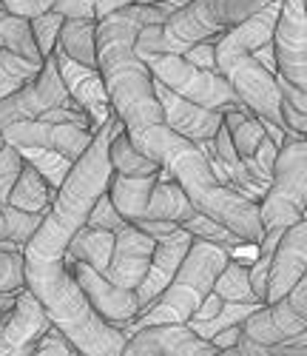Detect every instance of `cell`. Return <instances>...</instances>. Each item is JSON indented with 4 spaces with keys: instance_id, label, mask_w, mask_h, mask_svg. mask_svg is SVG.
Here are the masks:
<instances>
[{
    "instance_id": "obj_1",
    "label": "cell",
    "mask_w": 307,
    "mask_h": 356,
    "mask_svg": "<svg viewBox=\"0 0 307 356\" xmlns=\"http://www.w3.org/2000/svg\"><path fill=\"white\" fill-rule=\"evenodd\" d=\"M122 129V120L111 114V120L94 131V140L74 160L63 186L57 188L51 205L46 209L40 225L23 245V277L26 288L40 300L51 325L69 337L77 353L85 356H122L126 334L117 325L106 322L88 305L74 274L66 265V248L80 225H85L91 205L108 188L111 160L108 143L114 131Z\"/></svg>"
},
{
    "instance_id": "obj_2",
    "label": "cell",
    "mask_w": 307,
    "mask_h": 356,
    "mask_svg": "<svg viewBox=\"0 0 307 356\" xmlns=\"http://www.w3.org/2000/svg\"><path fill=\"white\" fill-rule=\"evenodd\" d=\"M188 0L131 3L97 20V69L114 114L134 137L148 126L163 123V108L154 95V74L137 54V35L145 23H165Z\"/></svg>"
},
{
    "instance_id": "obj_3",
    "label": "cell",
    "mask_w": 307,
    "mask_h": 356,
    "mask_svg": "<svg viewBox=\"0 0 307 356\" xmlns=\"http://www.w3.org/2000/svg\"><path fill=\"white\" fill-rule=\"evenodd\" d=\"M131 143L142 154L157 160L165 174L174 177L199 214L222 222L225 228H231L233 234H239L242 240H248L254 245L265 236L259 202L239 194L233 186H225L219 177L213 174L208 157L202 154V148L197 143L176 134L165 123L148 126L145 131L134 134Z\"/></svg>"
},
{
    "instance_id": "obj_4",
    "label": "cell",
    "mask_w": 307,
    "mask_h": 356,
    "mask_svg": "<svg viewBox=\"0 0 307 356\" xmlns=\"http://www.w3.org/2000/svg\"><path fill=\"white\" fill-rule=\"evenodd\" d=\"M228 259H231L228 248L208 243L202 236H194V243H191L188 254L182 257L171 282L163 288L160 296H154L145 308H140L137 319L131 325H126L122 334L131 337L137 328H145V325L188 322L194 316V311L202 305V300L213 291V282H217Z\"/></svg>"
},
{
    "instance_id": "obj_5",
    "label": "cell",
    "mask_w": 307,
    "mask_h": 356,
    "mask_svg": "<svg viewBox=\"0 0 307 356\" xmlns=\"http://www.w3.org/2000/svg\"><path fill=\"white\" fill-rule=\"evenodd\" d=\"M265 228H288L307 217V140L285 131V143L276 152L273 177L259 200Z\"/></svg>"
},
{
    "instance_id": "obj_6",
    "label": "cell",
    "mask_w": 307,
    "mask_h": 356,
    "mask_svg": "<svg viewBox=\"0 0 307 356\" xmlns=\"http://www.w3.org/2000/svg\"><path fill=\"white\" fill-rule=\"evenodd\" d=\"M217 72L231 83L248 111H254L259 120L282 126V95L276 86V74L256 60L254 51L231 40L225 32L217 40Z\"/></svg>"
},
{
    "instance_id": "obj_7",
    "label": "cell",
    "mask_w": 307,
    "mask_h": 356,
    "mask_svg": "<svg viewBox=\"0 0 307 356\" xmlns=\"http://www.w3.org/2000/svg\"><path fill=\"white\" fill-rule=\"evenodd\" d=\"M137 54L145 60L151 74L179 97L194 100L208 108H219V111L248 108L217 69H202L191 63L185 54H174V51H137Z\"/></svg>"
},
{
    "instance_id": "obj_8",
    "label": "cell",
    "mask_w": 307,
    "mask_h": 356,
    "mask_svg": "<svg viewBox=\"0 0 307 356\" xmlns=\"http://www.w3.org/2000/svg\"><path fill=\"white\" fill-rule=\"evenodd\" d=\"M273 3V0H188L182 9H176L165 23V35L182 43H197L217 38L228 32L231 26L251 17L262 6Z\"/></svg>"
},
{
    "instance_id": "obj_9",
    "label": "cell",
    "mask_w": 307,
    "mask_h": 356,
    "mask_svg": "<svg viewBox=\"0 0 307 356\" xmlns=\"http://www.w3.org/2000/svg\"><path fill=\"white\" fill-rule=\"evenodd\" d=\"M69 92L63 80H60V72H57V63L54 57L49 54L43 60V69L40 74L23 86L20 92L9 95L0 100V148L6 145V129L15 123V120H32V117H40L46 108H54V106H63L69 103Z\"/></svg>"
},
{
    "instance_id": "obj_10",
    "label": "cell",
    "mask_w": 307,
    "mask_h": 356,
    "mask_svg": "<svg viewBox=\"0 0 307 356\" xmlns=\"http://www.w3.org/2000/svg\"><path fill=\"white\" fill-rule=\"evenodd\" d=\"M69 271L74 274L80 291L85 293L88 305L94 308L106 322L117 325V328H126V325H131L140 314V296L134 288H122V285H114L103 271L91 268L88 262H69Z\"/></svg>"
},
{
    "instance_id": "obj_11",
    "label": "cell",
    "mask_w": 307,
    "mask_h": 356,
    "mask_svg": "<svg viewBox=\"0 0 307 356\" xmlns=\"http://www.w3.org/2000/svg\"><path fill=\"white\" fill-rule=\"evenodd\" d=\"M219 348L194 334L188 322H163L137 328L122 348V356H217Z\"/></svg>"
},
{
    "instance_id": "obj_12",
    "label": "cell",
    "mask_w": 307,
    "mask_h": 356,
    "mask_svg": "<svg viewBox=\"0 0 307 356\" xmlns=\"http://www.w3.org/2000/svg\"><path fill=\"white\" fill-rule=\"evenodd\" d=\"M94 140V129L80 126V123H54L43 120V117H32V120H15L6 129V143L15 148L32 145V148H49L69 157L72 163L85 152Z\"/></svg>"
},
{
    "instance_id": "obj_13",
    "label": "cell",
    "mask_w": 307,
    "mask_h": 356,
    "mask_svg": "<svg viewBox=\"0 0 307 356\" xmlns=\"http://www.w3.org/2000/svg\"><path fill=\"white\" fill-rule=\"evenodd\" d=\"M276 66L307 92V6L304 0H282V12L273 29Z\"/></svg>"
},
{
    "instance_id": "obj_14",
    "label": "cell",
    "mask_w": 307,
    "mask_h": 356,
    "mask_svg": "<svg viewBox=\"0 0 307 356\" xmlns=\"http://www.w3.org/2000/svg\"><path fill=\"white\" fill-rule=\"evenodd\" d=\"M51 57H54V63H57L60 80H63L69 97L85 111L91 129L97 131L100 126H106L111 120L114 108H111V100H108V92H106V83H103L100 69L83 66V63L72 60V57L63 49H60V46H54Z\"/></svg>"
},
{
    "instance_id": "obj_15",
    "label": "cell",
    "mask_w": 307,
    "mask_h": 356,
    "mask_svg": "<svg viewBox=\"0 0 307 356\" xmlns=\"http://www.w3.org/2000/svg\"><path fill=\"white\" fill-rule=\"evenodd\" d=\"M51 325L46 308L32 293V288H20L15 308L0 319V356H26L35 350V342Z\"/></svg>"
},
{
    "instance_id": "obj_16",
    "label": "cell",
    "mask_w": 307,
    "mask_h": 356,
    "mask_svg": "<svg viewBox=\"0 0 307 356\" xmlns=\"http://www.w3.org/2000/svg\"><path fill=\"white\" fill-rule=\"evenodd\" d=\"M154 95H157V100H160L163 123L168 129H174L182 137H188L191 143L217 137V131H219V126L225 120V111L208 108V106H199L194 100L179 97L176 92H171L168 86H163L157 77H154Z\"/></svg>"
},
{
    "instance_id": "obj_17",
    "label": "cell",
    "mask_w": 307,
    "mask_h": 356,
    "mask_svg": "<svg viewBox=\"0 0 307 356\" xmlns=\"http://www.w3.org/2000/svg\"><path fill=\"white\" fill-rule=\"evenodd\" d=\"M307 271V217L290 222L279 243H276L273 259H270V274H267V291L265 302H276L301 280Z\"/></svg>"
},
{
    "instance_id": "obj_18",
    "label": "cell",
    "mask_w": 307,
    "mask_h": 356,
    "mask_svg": "<svg viewBox=\"0 0 307 356\" xmlns=\"http://www.w3.org/2000/svg\"><path fill=\"white\" fill-rule=\"evenodd\" d=\"M154 243L157 240L134 222H126L122 228H117L114 231V251H111V259H108V268L103 274L114 285L137 291V285L142 282V277L148 271Z\"/></svg>"
},
{
    "instance_id": "obj_19",
    "label": "cell",
    "mask_w": 307,
    "mask_h": 356,
    "mask_svg": "<svg viewBox=\"0 0 307 356\" xmlns=\"http://www.w3.org/2000/svg\"><path fill=\"white\" fill-rule=\"evenodd\" d=\"M194 243V234L185 225H176L174 231H168L165 236H157L154 243V254L148 262V271L142 277V282L137 285V296H140V305L145 308L154 296H160L163 288L171 282V277L176 274L182 257L188 254Z\"/></svg>"
},
{
    "instance_id": "obj_20",
    "label": "cell",
    "mask_w": 307,
    "mask_h": 356,
    "mask_svg": "<svg viewBox=\"0 0 307 356\" xmlns=\"http://www.w3.org/2000/svg\"><path fill=\"white\" fill-rule=\"evenodd\" d=\"M242 337H248L265 348H273V345H282V342H290L293 337H299L304 328H307V319L299 316L288 296L276 302H265L259 308H254L248 316L242 319Z\"/></svg>"
},
{
    "instance_id": "obj_21",
    "label": "cell",
    "mask_w": 307,
    "mask_h": 356,
    "mask_svg": "<svg viewBox=\"0 0 307 356\" xmlns=\"http://www.w3.org/2000/svg\"><path fill=\"white\" fill-rule=\"evenodd\" d=\"M194 214H199V211L191 205V200L185 197V191L179 188V183L174 180L171 174L160 171L157 174V183H154V191L148 197L145 214L140 220H171V222L185 225Z\"/></svg>"
},
{
    "instance_id": "obj_22",
    "label": "cell",
    "mask_w": 307,
    "mask_h": 356,
    "mask_svg": "<svg viewBox=\"0 0 307 356\" xmlns=\"http://www.w3.org/2000/svg\"><path fill=\"white\" fill-rule=\"evenodd\" d=\"M157 174H117V171H111L108 194L117 205V211L128 222H134L145 214V205H148V197L154 191V183H157Z\"/></svg>"
},
{
    "instance_id": "obj_23",
    "label": "cell",
    "mask_w": 307,
    "mask_h": 356,
    "mask_svg": "<svg viewBox=\"0 0 307 356\" xmlns=\"http://www.w3.org/2000/svg\"><path fill=\"white\" fill-rule=\"evenodd\" d=\"M111 251H114V231H106V228L85 222V225L77 228V234L72 236V243L66 248V265L80 259V262H88L91 268L106 271Z\"/></svg>"
},
{
    "instance_id": "obj_24",
    "label": "cell",
    "mask_w": 307,
    "mask_h": 356,
    "mask_svg": "<svg viewBox=\"0 0 307 356\" xmlns=\"http://www.w3.org/2000/svg\"><path fill=\"white\" fill-rule=\"evenodd\" d=\"M57 46L72 60L97 69V17H66L60 26Z\"/></svg>"
},
{
    "instance_id": "obj_25",
    "label": "cell",
    "mask_w": 307,
    "mask_h": 356,
    "mask_svg": "<svg viewBox=\"0 0 307 356\" xmlns=\"http://www.w3.org/2000/svg\"><path fill=\"white\" fill-rule=\"evenodd\" d=\"M54 194H57V188H51L43 180V174L35 165L23 163L17 180L9 191V205H15L20 211H46L54 200Z\"/></svg>"
},
{
    "instance_id": "obj_26",
    "label": "cell",
    "mask_w": 307,
    "mask_h": 356,
    "mask_svg": "<svg viewBox=\"0 0 307 356\" xmlns=\"http://www.w3.org/2000/svg\"><path fill=\"white\" fill-rule=\"evenodd\" d=\"M248 268H251V259L231 254V259L225 262V268L219 271L217 282H213V291H217L225 302H254V305H262L256 291L251 288Z\"/></svg>"
},
{
    "instance_id": "obj_27",
    "label": "cell",
    "mask_w": 307,
    "mask_h": 356,
    "mask_svg": "<svg viewBox=\"0 0 307 356\" xmlns=\"http://www.w3.org/2000/svg\"><path fill=\"white\" fill-rule=\"evenodd\" d=\"M40 69H43V60L17 54L12 49H0V100L28 86L40 74Z\"/></svg>"
},
{
    "instance_id": "obj_28",
    "label": "cell",
    "mask_w": 307,
    "mask_h": 356,
    "mask_svg": "<svg viewBox=\"0 0 307 356\" xmlns=\"http://www.w3.org/2000/svg\"><path fill=\"white\" fill-rule=\"evenodd\" d=\"M12 15L38 17L46 12H60L63 17H94V0H0Z\"/></svg>"
},
{
    "instance_id": "obj_29",
    "label": "cell",
    "mask_w": 307,
    "mask_h": 356,
    "mask_svg": "<svg viewBox=\"0 0 307 356\" xmlns=\"http://www.w3.org/2000/svg\"><path fill=\"white\" fill-rule=\"evenodd\" d=\"M0 49H12L17 54H26V57H35V60H43V54L35 43V35H32V23L28 17H20V15H12L3 3H0Z\"/></svg>"
},
{
    "instance_id": "obj_30",
    "label": "cell",
    "mask_w": 307,
    "mask_h": 356,
    "mask_svg": "<svg viewBox=\"0 0 307 356\" xmlns=\"http://www.w3.org/2000/svg\"><path fill=\"white\" fill-rule=\"evenodd\" d=\"M225 126L231 131V140L236 145V154L239 160H248L254 152H256V145L262 143V137L267 134L262 120L248 111V108H239V111H225Z\"/></svg>"
},
{
    "instance_id": "obj_31",
    "label": "cell",
    "mask_w": 307,
    "mask_h": 356,
    "mask_svg": "<svg viewBox=\"0 0 307 356\" xmlns=\"http://www.w3.org/2000/svg\"><path fill=\"white\" fill-rule=\"evenodd\" d=\"M185 228H188L194 236H202V240H208V243H217V245L228 248V251H231V254H236V257H244V254L256 251V245H254V243L242 240L239 234H233L231 228H225L222 222L210 220V217H205V214H194V217L185 222Z\"/></svg>"
},
{
    "instance_id": "obj_32",
    "label": "cell",
    "mask_w": 307,
    "mask_h": 356,
    "mask_svg": "<svg viewBox=\"0 0 307 356\" xmlns=\"http://www.w3.org/2000/svg\"><path fill=\"white\" fill-rule=\"evenodd\" d=\"M17 152L23 154V160L28 165H35L40 174H43V180L51 186V188H60L66 180V174L72 171V160L63 157V154H57V152H49V148H32V145H23L17 148Z\"/></svg>"
},
{
    "instance_id": "obj_33",
    "label": "cell",
    "mask_w": 307,
    "mask_h": 356,
    "mask_svg": "<svg viewBox=\"0 0 307 356\" xmlns=\"http://www.w3.org/2000/svg\"><path fill=\"white\" fill-rule=\"evenodd\" d=\"M63 20H66V17L60 15V12H46V15H38V17L28 20V23H32V35H35V43H38V49H40V54H43V60L54 51Z\"/></svg>"
},
{
    "instance_id": "obj_34",
    "label": "cell",
    "mask_w": 307,
    "mask_h": 356,
    "mask_svg": "<svg viewBox=\"0 0 307 356\" xmlns=\"http://www.w3.org/2000/svg\"><path fill=\"white\" fill-rule=\"evenodd\" d=\"M85 222H88V225H97V228H106V231H117V228L126 225L128 220L117 211V205H114V200H111V194H108V188H106V191L97 197V202L91 205Z\"/></svg>"
},
{
    "instance_id": "obj_35",
    "label": "cell",
    "mask_w": 307,
    "mask_h": 356,
    "mask_svg": "<svg viewBox=\"0 0 307 356\" xmlns=\"http://www.w3.org/2000/svg\"><path fill=\"white\" fill-rule=\"evenodd\" d=\"M23 285H26V277H23V254L20 251L0 248V293L20 291Z\"/></svg>"
},
{
    "instance_id": "obj_36",
    "label": "cell",
    "mask_w": 307,
    "mask_h": 356,
    "mask_svg": "<svg viewBox=\"0 0 307 356\" xmlns=\"http://www.w3.org/2000/svg\"><path fill=\"white\" fill-rule=\"evenodd\" d=\"M23 163H26L23 154L12 143H6L3 148H0V202H9V191H12L15 180H17Z\"/></svg>"
},
{
    "instance_id": "obj_37",
    "label": "cell",
    "mask_w": 307,
    "mask_h": 356,
    "mask_svg": "<svg viewBox=\"0 0 307 356\" xmlns=\"http://www.w3.org/2000/svg\"><path fill=\"white\" fill-rule=\"evenodd\" d=\"M32 353H38V356H72V353H77V348L69 342V337L57 328V325H49V328L40 334V339L35 342V350Z\"/></svg>"
},
{
    "instance_id": "obj_38",
    "label": "cell",
    "mask_w": 307,
    "mask_h": 356,
    "mask_svg": "<svg viewBox=\"0 0 307 356\" xmlns=\"http://www.w3.org/2000/svg\"><path fill=\"white\" fill-rule=\"evenodd\" d=\"M217 40H219V35L217 38H208V40L191 43L188 51H185V57H188L191 63L202 66V69H217Z\"/></svg>"
},
{
    "instance_id": "obj_39",
    "label": "cell",
    "mask_w": 307,
    "mask_h": 356,
    "mask_svg": "<svg viewBox=\"0 0 307 356\" xmlns=\"http://www.w3.org/2000/svg\"><path fill=\"white\" fill-rule=\"evenodd\" d=\"M282 126H285V131L307 140V114L304 111H296L288 103H282Z\"/></svg>"
},
{
    "instance_id": "obj_40",
    "label": "cell",
    "mask_w": 307,
    "mask_h": 356,
    "mask_svg": "<svg viewBox=\"0 0 307 356\" xmlns=\"http://www.w3.org/2000/svg\"><path fill=\"white\" fill-rule=\"evenodd\" d=\"M285 296H288L290 308H293L299 316H304V319H307V282H296Z\"/></svg>"
},
{
    "instance_id": "obj_41",
    "label": "cell",
    "mask_w": 307,
    "mask_h": 356,
    "mask_svg": "<svg viewBox=\"0 0 307 356\" xmlns=\"http://www.w3.org/2000/svg\"><path fill=\"white\" fill-rule=\"evenodd\" d=\"M134 225H140L145 234H151L154 240H157V236H165L168 231H174L179 222H171V220H134Z\"/></svg>"
},
{
    "instance_id": "obj_42",
    "label": "cell",
    "mask_w": 307,
    "mask_h": 356,
    "mask_svg": "<svg viewBox=\"0 0 307 356\" xmlns=\"http://www.w3.org/2000/svg\"><path fill=\"white\" fill-rule=\"evenodd\" d=\"M254 57H256V60L267 69V72H279V66H276V46H273V40H267V43H262L256 51H254Z\"/></svg>"
},
{
    "instance_id": "obj_43",
    "label": "cell",
    "mask_w": 307,
    "mask_h": 356,
    "mask_svg": "<svg viewBox=\"0 0 307 356\" xmlns=\"http://www.w3.org/2000/svg\"><path fill=\"white\" fill-rule=\"evenodd\" d=\"M239 337H242V328H239V325H231V328L219 331V334H217V337H213L210 342H213V345H217V348H219V353H225L228 348H233V345H236V339H239Z\"/></svg>"
},
{
    "instance_id": "obj_44",
    "label": "cell",
    "mask_w": 307,
    "mask_h": 356,
    "mask_svg": "<svg viewBox=\"0 0 307 356\" xmlns=\"http://www.w3.org/2000/svg\"><path fill=\"white\" fill-rule=\"evenodd\" d=\"M131 3H140V0H94V17H106L108 12L114 9H122V6H131Z\"/></svg>"
},
{
    "instance_id": "obj_45",
    "label": "cell",
    "mask_w": 307,
    "mask_h": 356,
    "mask_svg": "<svg viewBox=\"0 0 307 356\" xmlns=\"http://www.w3.org/2000/svg\"><path fill=\"white\" fill-rule=\"evenodd\" d=\"M140 3H154V0H140Z\"/></svg>"
},
{
    "instance_id": "obj_46",
    "label": "cell",
    "mask_w": 307,
    "mask_h": 356,
    "mask_svg": "<svg viewBox=\"0 0 307 356\" xmlns=\"http://www.w3.org/2000/svg\"><path fill=\"white\" fill-rule=\"evenodd\" d=\"M6 316H9V314H6ZM0 319H3V316H0Z\"/></svg>"
},
{
    "instance_id": "obj_47",
    "label": "cell",
    "mask_w": 307,
    "mask_h": 356,
    "mask_svg": "<svg viewBox=\"0 0 307 356\" xmlns=\"http://www.w3.org/2000/svg\"><path fill=\"white\" fill-rule=\"evenodd\" d=\"M304 6H307V0H304Z\"/></svg>"
}]
</instances>
